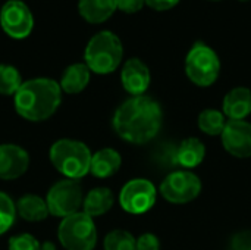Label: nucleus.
Returning a JSON list of instances; mask_svg holds the SVG:
<instances>
[{"instance_id": "1", "label": "nucleus", "mask_w": 251, "mask_h": 250, "mask_svg": "<svg viewBox=\"0 0 251 250\" xmlns=\"http://www.w3.org/2000/svg\"><path fill=\"white\" fill-rule=\"evenodd\" d=\"M112 122L121 139L134 144H144L160 131L163 112L160 103L153 97L132 96L116 109Z\"/></svg>"}, {"instance_id": "2", "label": "nucleus", "mask_w": 251, "mask_h": 250, "mask_svg": "<svg viewBox=\"0 0 251 250\" xmlns=\"http://www.w3.org/2000/svg\"><path fill=\"white\" fill-rule=\"evenodd\" d=\"M62 102L60 84L51 78L24 81L15 94V109L26 121L41 122L54 115Z\"/></svg>"}, {"instance_id": "3", "label": "nucleus", "mask_w": 251, "mask_h": 250, "mask_svg": "<svg viewBox=\"0 0 251 250\" xmlns=\"http://www.w3.org/2000/svg\"><path fill=\"white\" fill-rule=\"evenodd\" d=\"M49 155L51 165L66 178L79 180L90 172L93 155L82 141L60 139L53 143Z\"/></svg>"}, {"instance_id": "4", "label": "nucleus", "mask_w": 251, "mask_h": 250, "mask_svg": "<svg viewBox=\"0 0 251 250\" xmlns=\"http://www.w3.org/2000/svg\"><path fill=\"white\" fill-rule=\"evenodd\" d=\"M122 56V43L112 31H100L94 34L84 52L85 65L90 68V71L100 75L113 72L121 65Z\"/></svg>"}, {"instance_id": "5", "label": "nucleus", "mask_w": 251, "mask_h": 250, "mask_svg": "<svg viewBox=\"0 0 251 250\" xmlns=\"http://www.w3.org/2000/svg\"><path fill=\"white\" fill-rule=\"evenodd\" d=\"M57 239L66 250H94L97 230L93 218L84 212L63 218L57 228Z\"/></svg>"}, {"instance_id": "6", "label": "nucleus", "mask_w": 251, "mask_h": 250, "mask_svg": "<svg viewBox=\"0 0 251 250\" xmlns=\"http://www.w3.org/2000/svg\"><path fill=\"white\" fill-rule=\"evenodd\" d=\"M185 72L196 85H212L221 72V60L218 53L206 43L197 41L187 53Z\"/></svg>"}, {"instance_id": "7", "label": "nucleus", "mask_w": 251, "mask_h": 250, "mask_svg": "<svg viewBox=\"0 0 251 250\" xmlns=\"http://www.w3.org/2000/svg\"><path fill=\"white\" fill-rule=\"evenodd\" d=\"M49 212L53 217L66 218L79 212L84 203L82 187L78 180L63 178L51 186L46 197Z\"/></svg>"}, {"instance_id": "8", "label": "nucleus", "mask_w": 251, "mask_h": 250, "mask_svg": "<svg viewBox=\"0 0 251 250\" xmlns=\"http://www.w3.org/2000/svg\"><path fill=\"white\" fill-rule=\"evenodd\" d=\"M201 190L200 178L188 171L171 172L160 184L162 196L175 205H184L194 200Z\"/></svg>"}, {"instance_id": "9", "label": "nucleus", "mask_w": 251, "mask_h": 250, "mask_svg": "<svg viewBox=\"0 0 251 250\" xmlns=\"http://www.w3.org/2000/svg\"><path fill=\"white\" fill-rule=\"evenodd\" d=\"M1 29L15 40L28 37L34 28V16L29 7L21 0H9L0 10Z\"/></svg>"}, {"instance_id": "10", "label": "nucleus", "mask_w": 251, "mask_h": 250, "mask_svg": "<svg viewBox=\"0 0 251 250\" xmlns=\"http://www.w3.org/2000/svg\"><path fill=\"white\" fill-rule=\"evenodd\" d=\"M156 202V187L143 178L128 181L119 194V203L128 214L140 215L150 211Z\"/></svg>"}, {"instance_id": "11", "label": "nucleus", "mask_w": 251, "mask_h": 250, "mask_svg": "<svg viewBox=\"0 0 251 250\" xmlns=\"http://www.w3.org/2000/svg\"><path fill=\"white\" fill-rule=\"evenodd\" d=\"M222 144L235 158L251 156V124L246 121H228L222 131Z\"/></svg>"}, {"instance_id": "12", "label": "nucleus", "mask_w": 251, "mask_h": 250, "mask_svg": "<svg viewBox=\"0 0 251 250\" xmlns=\"http://www.w3.org/2000/svg\"><path fill=\"white\" fill-rule=\"evenodd\" d=\"M29 167L28 152L13 143L0 144V180L10 181L22 177Z\"/></svg>"}, {"instance_id": "13", "label": "nucleus", "mask_w": 251, "mask_h": 250, "mask_svg": "<svg viewBox=\"0 0 251 250\" xmlns=\"http://www.w3.org/2000/svg\"><path fill=\"white\" fill-rule=\"evenodd\" d=\"M150 69L141 59L131 57L125 62L121 72V81L129 94L143 96L150 85Z\"/></svg>"}, {"instance_id": "14", "label": "nucleus", "mask_w": 251, "mask_h": 250, "mask_svg": "<svg viewBox=\"0 0 251 250\" xmlns=\"http://www.w3.org/2000/svg\"><path fill=\"white\" fill-rule=\"evenodd\" d=\"M224 113L231 121H244L251 113V90L247 87L232 88L224 99Z\"/></svg>"}, {"instance_id": "15", "label": "nucleus", "mask_w": 251, "mask_h": 250, "mask_svg": "<svg viewBox=\"0 0 251 250\" xmlns=\"http://www.w3.org/2000/svg\"><path fill=\"white\" fill-rule=\"evenodd\" d=\"M122 165V158L115 149L97 150L91 158L90 172L97 178H109L115 175Z\"/></svg>"}, {"instance_id": "16", "label": "nucleus", "mask_w": 251, "mask_h": 250, "mask_svg": "<svg viewBox=\"0 0 251 250\" xmlns=\"http://www.w3.org/2000/svg\"><path fill=\"white\" fill-rule=\"evenodd\" d=\"M118 9L116 0H79V15L90 24H101L107 21Z\"/></svg>"}, {"instance_id": "17", "label": "nucleus", "mask_w": 251, "mask_h": 250, "mask_svg": "<svg viewBox=\"0 0 251 250\" xmlns=\"http://www.w3.org/2000/svg\"><path fill=\"white\" fill-rule=\"evenodd\" d=\"M91 71L85 63H72L69 65L60 78V88L68 94L81 93L90 83Z\"/></svg>"}, {"instance_id": "18", "label": "nucleus", "mask_w": 251, "mask_h": 250, "mask_svg": "<svg viewBox=\"0 0 251 250\" xmlns=\"http://www.w3.org/2000/svg\"><path fill=\"white\" fill-rule=\"evenodd\" d=\"M16 214L29 222H40L44 221L50 212L47 202L37 196V194H25L16 202Z\"/></svg>"}, {"instance_id": "19", "label": "nucleus", "mask_w": 251, "mask_h": 250, "mask_svg": "<svg viewBox=\"0 0 251 250\" xmlns=\"http://www.w3.org/2000/svg\"><path fill=\"white\" fill-rule=\"evenodd\" d=\"M113 206V193L106 187H97L88 192V194L84 197L82 203V212L88 217H100L110 211Z\"/></svg>"}, {"instance_id": "20", "label": "nucleus", "mask_w": 251, "mask_h": 250, "mask_svg": "<svg viewBox=\"0 0 251 250\" xmlns=\"http://www.w3.org/2000/svg\"><path fill=\"white\" fill-rule=\"evenodd\" d=\"M204 155H206V147L199 139H196V137L185 139L178 146V155H176L178 165H181L184 168L199 167L203 162Z\"/></svg>"}, {"instance_id": "21", "label": "nucleus", "mask_w": 251, "mask_h": 250, "mask_svg": "<svg viewBox=\"0 0 251 250\" xmlns=\"http://www.w3.org/2000/svg\"><path fill=\"white\" fill-rule=\"evenodd\" d=\"M225 116L216 109H206L199 116V127L209 136H219L225 128Z\"/></svg>"}, {"instance_id": "22", "label": "nucleus", "mask_w": 251, "mask_h": 250, "mask_svg": "<svg viewBox=\"0 0 251 250\" xmlns=\"http://www.w3.org/2000/svg\"><path fill=\"white\" fill-rule=\"evenodd\" d=\"M21 85H22V78H21L19 71L12 65L1 63L0 65V94L15 96Z\"/></svg>"}, {"instance_id": "23", "label": "nucleus", "mask_w": 251, "mask_h": 250, "mask_svg": "<svg viewBox=\"0 0 251 250\" xmlns=\"http://www.w3.org/2000/svg\"><path fill=\"white\" fill-rule=\"evenodd\" d=\"M104 250H137V240L125 230H113L104 237Z\"/></svg>"}, {"instance_id": "24", "label": "nucleus", "mask_w": 251, "mask_h": 250, "mask_svg": "<svg viewBox=\"0 0 251 250\" xmlns=\"http://www.w3.org/2000/svg\"><path fill=\"white\" fill-rule=\"evenodd\" d=\"M16 205L6 193L0 192V236L4 234L15 222Z\"/></svg>"}, {"instance_id": "25", "label": "nucleus", "mask_w": 251, "mask_h": 250, "mask_svg": "<svg viewBox=\"0 0 251 250\" xmlns=\"http://www.w3.org/2000/svg\"><path fill=\"white\" fill-rule=\"evenodd\" d=\"M178 147L169 143H162L159 147H156L153 158L157 164L162 165V168H175L178 165Z\"/></svg>"}, {"instance_id": "26", "label": "nucleus", "mask_w": 251, "mask_h": 250, "mask_svg": "<svg viewBox=\"0 0 251 250\" xmlns=\"http://www.w3.org/2000/svg\"><path fill=\"white\" fill-rule=\"evenodd\" d=\"M7 249L9 250H43V245L32 236L28 233H22L18 236L10 237L9 243H7Z\"/></svg>"}, {"instance_id": "27", "label": "nucleus", "mask_w": 251, "mask_h": 250, "mask_svg": "<svg viewBox=\"0 0 251 250\" xmlns=\"http://www.w3.org/2000/svg\"><path fill=\"white\" fill-rule=\"evenodd\" d=\"M229 250H251V231L235 234L229 243Z\"/></svg>"}, {"instance_id": "28", "label": "nucleus", "mask_w": 251, "mask_h": 250, "mask_svg": "<svg viewBox=\"0 0 251 250\" xmlns=\"http://www.w3.org/2000/svg\"><path fill=\"white\" fill-rule=\"evenodd\" d=\"M160 242L154 234L146 233L137 239V250H159Z\"/></svg>"}, {"instance_id": "29", "label": "nucleus", "mask_w": 251, "mask_h": 250, "mask_svg": "<svg viewBox=\"0 0 251 250\" xmlns=\"http://www.w3.org/2000/svg\"><path fill=\"white\" fill-rule=\"evenodd\" d=\"M146 4V0H116V6L119 10L125 13H135L140 12Z\"/></svg>"}, {"instance_id": "30", "label": "nucleus", "mask_w": 251, "mask_h": 250, "mask_svg": "<svg viewBox=\"0 0 251 250\" xmlns=\"http://www.w3.org/2000/svg\"><path fill=\"white\" fill-rule=\"evenodd\" d=\"M178 3L179 0H146V4L153 10H169Z\"/></svg>"}, {"instance_id": "31", "label": "nucleus", "mask_w": 251, "mask_h": 250, "mask_svg": "<svg viewBox=\"0 0 251 250\" xmlns=\"http://www.w3.org/2000/svg\"><path fill=\"white\" fill-rule=\"evenodd\" d=\"M46 246H47V249H46V248H44V246H43V250H54V249H53V246H51V245H50V243H47V245H46Z\"/></svg>"}, {"instance_id": "32", "label": "nucleus", "mask_w": 251, "mask_h": 250, "mask_svg": "<svg viewBox=\"0 0 251 250\" xmlns=\"http://www.w3.org/2000/svg\"><path fill=\"white\" fill-rule=\"evenodd\" d=\"M241 1H250V0H241Z\"/></svg>"}]
</instances>
